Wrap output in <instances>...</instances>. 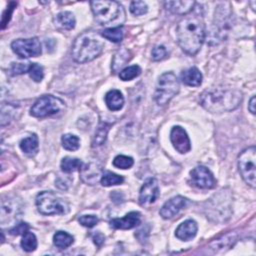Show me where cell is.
<instances>
[{
  "label": "cell",
  "mask_w": 256,
  "mask_h": 256,
  "mask_svg": "<svg viewBox=\"0 0 256 256\" xmlns=\"http://www.w3.org/2000/svg\"><path fill=\"white\" fill-rule=\"evenodd\" d=\"M21 247L26 252H32L37 248V238L34 233L27 231L21 240Z\"/></svg>",
  "instance_id": "cell-26"
},
{
  "label": "cell",
  "mask_w": 256,
  "mask_h": 256,
  "mask_svg": "<svg viewBox=\"0 0 256 256\" xmlns=\"http://www.w3.org/2000/svg\"><path fill=\"white\" fill-rule=\"evenodd\" d=\"M255 102H256V99H255V96H252L250 101H249V104H248V109L249 111L252 113V114H255Z\"/></svg>",
  "instance_id": "cell-40"
},
{
  "label": "cell",
  "mask_w": 256,
  "mask_h": 256,
  "mask_svg": "<svg viewBox=\"0 0 256 256\" xmlns=\"http://www.w3.org/2000/svg\"><path fill=\"white\" fill-rule=\"evenodd\" d=\"M65 108V103L53 96V95H43L38 98L30 109V114L37 118H43L56 114Z\"/></svg>",
  "instance_id": "cell-8"
},
{
  "label": "cell",
  "mask_w": 256,
  "mask_h": 256,
  "mask_svg": "<svg viewBox=\"0 0 256 256\" xmlns=\"http://www.w3.org/2000/svg\"><path fill=\"white\" fill-rule=\"evenodd\" d=\"M195 4V1H167L165 2V8L174 14L184 15L190 13Z\"/></svg>",
  "instance_id": "cell-17"
},
{
  "label": "cell",
  "mask_w": 256,
  "mask_h": 256,
  "mask_svg": "<svg viewBox=\"0 0 256 256\" xmlns=\"http://www.w3.org/2000/svg\"><path fill=\"white\" fill-rule=\"evenodd\" d=\"M148 11V6L144 1H132L130 4V12L135 16H140Z\"/></svg>",
  "instance_id": "cell-33"
},
{
  "label": "cell",
  "mask_w": 256,
  "mask_h": 256,
  "mask_svg": "<svg viewBox=\"0 0 256 256\" xmlns=\"http://www.w3.org/2000/svg\"><path fill=\"white\" fill-rule=\"evenodd\" d=\"M151 55H152V59L154 61H160V60L164 59L167 56V50L164 46L158 45V46H155L152 49Z\"/></svg>",
  "instance_id": "cell-37"
},
{
  "label": "cell",
  "mask_w": 256,
  "mask_h": 256,
  "mask_svg": "<svg viewBox=\"0 0 256 256\" xmlns=\"http://www.w3.org/2000/svg\"><path fill=\"white\" fill-rule=\"evenodd\" d=\"M232 239H234V235L232 233L223 236L222 238H219L211 243L212 248H224L229 246L232 243Z\"/></svg>",
  "instance_id": "cell-34"
},
{
  "label": "cell",
  "mask_w": 256,
  "mask_h": 256,
  "mask_svg": "<svg viewBox=\"0 0 256 256\" xmlns=\"http://www.w3.org/2000/svg\"><path fill=\"white\" fill-rule=\"evenodd\" d=\"M28 73L30 78H32V80H34L35 82H40L44 77L43 67L37 63H31Z\"/></svg>",
  "instance_id": "cell-32"
},
{
  "label": "cell",
  "mask_w": 256,
  "mask_h": 256,
  "mask_svg": "<svg viewBox=\"0 0 256 256\" xmlns=\"http://www.w3.org/2000/svg\"><path fill=\"white\" fill-rule=\"evenodd\" d=\"M31 66V63H12L10 71L13 75L23 74L29 71V68Z\"/></svg>",
  "instance_id": "cell-36"
},
{
  "label": "cell",
  "mask_w": 256,
  "mask_h": 256,
  "mask_svg": "<svg viewBox=\"0 0 256 256\" xmlns=\"http://www.w3.org/2000/svg\"><path fill=\"white\" fill-rule=\"evenodd\" d=\"M187 204V200L178 195L170 198L168 201L164 203V205L160 209V215L164 219H170L174 217L176 214L179 213L180 210H182Z\"/></svg>",
  "instance_id": "cell-14"
},
{
  "label": "cell",
  "mask_w": 256,
  "mask_h": 256,
  "mask_svg": "<svg viewBox=\"0 0 256 256\" xmlns=\"http://www.w3.org/2000/svg\"><path fill=\"white\" fill-rule=\"evenodd\" d=\"M197 230H198L197 223L192 219H188V220L182 222L177 227V229L175 231V235L178 239H180L182 241H189L195 237Z\"/></svg>",
  "instance_id": "cell-16"
},
{
  "label": "cell",
  "mask_w": 256,
  "mask_h": 256,
  "mask_svg": "<svg viewBox=\"0 0 256 256\" xmlns=\"http://www.w3.org/2000/svg\"><path fill=\"white\" fill-rule=\"evenodd\" d=\"M158 182L155 178H148L142 185L139 193V203L142 206L153 204L159 197Z\"/></svg>",
  "instance_id": "cell-11"
},
{
  "label": "cell",
  "mask_w": 256,
  "mask_h": 256,
  "mask_svg": "<svg viewBox=\"0 0 256 256\" xmlns=\"http://www.w3.org/2000/svg\"><path fill=\"white\" fill-rule=\"evenodd\" d=\"M78 221L81 225L91 228L98 223V217L95 215H82L79 217Z\"/></svg>",
  "instance_id": "cell-35"
},
{
  "label": "cell",
  "mask_w": 256,
  "mask_h": 256,
  "mask_svg": "<svg viewBox=\"0 0 256 256\" xmlns=\"http://www.w3.org/2000/svg\"><path fill=\"white\" fill-rule=\"evenodd\" d=\"M181 79L183 83H185L186 85L197 87V86H200L202 83V74L198 70V68L191 67L182 72Z\"/></svg>",
  "instance_id": "cell-20"
},
{
  "label": "cell",
  "mask_w": 256,
  "mask_h": 256,
  "mask_svg": "<svg viewBox=\"0 0 256 256\" xmlns=\"http://www.w3.org/2000/svg\"><path fill=\"white\" fill-rule=\"evenodd\" d=\"M19 145H20L21 150L25 154H27L29 156H33L38 152V148H39L38 137L36 136V134H32L31 136L22 139L20 141Z\"/></svg>",
  "instance_id": "cell-21"
},
{
  "label": "cell",
  "mask_w": 256,
  "mask_h": 256,
  "mask_svg": "<svg viewBox=\"0 0 256 256\" xmlns=\"http://www.w3.org/2000/svg\"><path fill=\"white\" fill-rule=\"evenodd\" d=\"M36 207L43 215H63L69 212L68 203L51 191H43L37 195Z\"/></svg>",
  "instance_id": "cell-5"
},
{
  "label": "cell",
  "mask_w": 256,
  "mask_h": 256,
  "mask_svg": "<svg viewBox=\"0 0 256 256\" xmlns=\"http://www.w3.org/2000/svg\"><path fill=\"white\" fill-rule=\"evenodd\" d=\"M104 235L102 234V233H100V232H97V233H95L94 234V236H93V240H94V243L97 245V246H101L102 244H103V242H104Z\"/></svg>",
  "instance_id": "cell-39"
},
{
  "label": "cell",
  "mask_w": 256,
  "mask_h": 256,
  "mask_svg": "<svg viewBox=\"0 0 256 256\" xmlns=\"http://www.w3.org/2000/svg\"><path fill=\"white\" fill-rule=\"evenodd\" d=\"M140 222H141V218H140L139 212L132 211L126 214L122 218H113L110 221V225L115 229L127 230V229H131L138 226Z\"/></svg>",
  "instance_id": "cell-15"
},
{
  "label": "cell",
  "mask_w": 256,
  "mask_h": 256,
  "mask_svg": "<svg viewBox=\"0 0 256 256\" xmlns=\"http://www.w3.org/2000/svg\"><path fill=\"white\" fill-rule=\"evenodd\" d=\"M82 165H83V163L80 159L67 156V157H64L62 159L60 167H61V170L63 172L71 173V172H74L76 170H80Z\"/></svg>",
  "instance_id": "cell-23"
},
{
  "label": "cell",
  "mask_w": 256,
  "mask_h": 256,
  "mask_svg": "<svg viewBox=\"0 0 256 256\" xmlns=\"http://www.w3.org/2000/svg\"><path fill=\"white\" fill-rule=\"evenodd\" d=\"M90 5L95 20L101 25L121 27L125 21L124 8L117 1H92Z\"/></svg>",
  "instance_id": "cell-4"
},
{
  "label": "cell",
  "mask_w": 256,
  "mask_h": 256,
  "mask_svg": "<svg viewBox=\"0 0 256 256\" xmlns=\"http://www.w3.org/2000/svg\"><path fill=\"white\" fill-rule=\"evenodd\" d=\"M191 181L194 186L201 189H212L216 186V179L208 168L197 166L190 172Z\"/></svg>",
  "instance_id": "cell-10"
},
{
  "label": "cell",
  "mask_w": 256,
  "mask_h": 256,
  "mask_svg": "<svg viewBox=\"0 0 256 256\" xmlns=\"http://www.w3.org/2000/svg\"><path fill=\"white\" fill-rule=\"evenodd\" d=\"M62 146L68 151H75L80 147V140L73 134H64L61 138Z\"/></svg>",
  "instance_id": "cell-27"
},
{
  "label": "cell",
  "mask_w": 256,
  "mask_h": 256,
  "mask_svg": "<svg viewBox=\"0 0 256 256\" xmlns=\"http://www.w3.org/2000/svg\"><path fill=\"white\" fill-rule=\"evenodd\" d=\"M179 81L175 74L172 72H166L158 79L154 93V100L158 105H165L179 92Z\"/></svg>",
  "instance_id": "cell-6"
},
{
  "label": "cell",
  "mask_w": 256,
  "mask_h": 256,
  "mask_svg": "<svg viewBox=\"0 0 256 256\" xmlns=\"http://www.w3.org/2000/svg\"><path fill=\"white\" fill-rule=\"evenodd\" d=\"M104 48V42L99 34L88 31L80 34L72 46V57L77 63H86L98 57Z\"/></svg>",
  "instance_id": "cell-3"
},
{
  "label": "cell",
  "mask_w": 256,
  "mask_h": 256,
  "mask_svg": "<svg viewBox=\"0 0 256 256\" xmlns=\"http://www.w3.org/2000/svg\"><path fill=\"white\" fill-rule=\"evenodd\" d=\"M79 171L81 180L88 185H95L99 180H101L103 174L102 167L97 162L83 164Z\"/></svg>",
  "instance_id": "cell-13"
},
{
  "label": "cell",
  "mask_w": 256,
  "mask_h": 256,
  "mask_svg": "<svg viewBox=\"0 0 256 256\" xmlns=\"http://www.w3.org/2000/svg\"><path fill=\"white\" fill-rule=\"evenodd\" d=\"M238 168L243 180L252 188L256 186V148L254 146L243 150L238 158Z\"/></svg>",
  "instance_id": "cell-7"
},
{
  "label": "cell",
  "mask_w": 256,
  "mask_h": 256,
  "mask_svg": "<svg viewBox=\"0 0 256 256\" xmlns=\"http://www.w3.org/2000/svg\"><path fill=\"white\" fill-rule=\"evenodd\" d=\"M170 140L173 147L181 154L187 153L191 149L190 139L181 126H174L172 128L170 132Z\"/></svg>",
  "instance_id": "cell-12"
},
{
  "label": "cell",
  "mask_w": 256,
  "mask_h": 256,
  "mask_svg": "<svg viewBox=\"0 0 256 256\" xmlns=\"http://www.w3.org/2000/svg\"><path fill=\"white\" fill-rule=\"evenodd\" d=\"M102 37H104L105 39L114 42V43H118L123 39V35H124V31L122 27H114V28H107L104 29L102 31Z\"/></svg>",
  "instance_id": "cell-24"
},
{
  "label": "cell",
  "mask_w": 256,
  "mask_h": 256,
  "mask_svg": "<svg viewBox=\"0 0 256 256\" xmlns=\"http://www.w3.org/2000/svg\"><path fill=\"white\" fill-rule=\"evenodd\" d=\"M105 103L109 110L118 111L123 107L124 97L122 93L117 89H112L108 91L105 95Z\"/></svg>",
  "instance_id": "cell-19"
},
{
  "label": "cell",
  "mask_w": 256,
  "mask_h": 256,
  "mask_svg": "<svg viewBox=\"0 0 256 256\" xmlns=\"http://www.w3.org/2000/svg\"><path fill=\"white\" fill-rule=\"evenodd\" d=\"M75 17L69 11H62L54 17V24L57 28L62 30H71L75 27Z\"/></svg>",
  "instance_id": "cell-18"
},
{
  "label": "cell",
  "mask_w": 256,
  "mask_h": 256,
  "mask_svg": "<svg viewBox=\"0 0 256 256\" xmlns=\"http://www.w3.org/2000/svg\"><path fill=\"white\" fill-rule=\"evenodd\" d=\"M124 181V178L118 174H115L113 172H110V171H106L102 174V177H101V184L105 187H109V186H112V185H118V184H121L123 183Z\"/></svg>",
  "instance_id": "cell-25"
},
{
  "label": "cell",
  "mask_w": 256,
  "mask_h": 256,
  "mask_svg": "<svg viewBox=\"0 0 256 256\" xmlns=\"http://www.w3.org/2000/svg\"><path fill=\"white\" fill-rule=\"evenodd\" d=\"M133 164V158L126 155H117L113 160V165L119 169H129Z\"/></svg>",
  "instance_id": "cell-31"
},
{
  "label": "cell",
  "mask_w": 256,
  "mask_h": 256,
  "mask_svg": "<svg viewBox=\"0 0 256 256\" xmlns=\"http://www.w3.org/2000/svg\"><path fill=\"white\" fill-rule=\"evenodd\" d=\"M109 126L107 123H101L96 132H95V135H94V138H93V141H92V144L93 146H99V145H102L105 140H106V136H107V133H108V130H109Z\"/></svg>",
  "instance_id": "cell-29"
},
{
  "label": "cell",
  "mask_w": 256,
  "mask_h": 256,
  "mask_svg": "<svg viewBox=\"0 0 256 256\" xmlns=\"http://www.w3.org/2000/svg\"><path fill=\"white\" fill-rule=\"evenodd\" d=\"M176 38L181 49L188 55H195L205 39V25L198 15L184 17L176 28Z\"/></svg>",
  "instance_id": "cell-1"
},
{
  "label": "cell",
  "mask_w": 256,
  "mask_h": 256,
  "mask_svg": "<svg viewBox=\"0 0 256 256\" xmlns=\"http://www.w3.org/2000/svg\"><path fill=\"white\" fill-rule=\"evenodd\" d=\"M242 101V93L234 88L211 87L200 95L201 105L212 113L236 109Z\"/></svg>",
  "instance_id": "cell-2"
},
{
  "label": "cell",
  "mask_w": 256,
  "mask_h": 256,
  "mask_svg": "<svg viewBox=\"0 0 256 256\" xmlns=\"http://www.w3.org/2000/svg\"><path fill=\"white\" fill-rule=\"evenodd\" d=\"M29 229V225L27 223H24V222H20L18 224H16L15 226H13L10 230H9V233L11 235H24Z\"/></svg>",
  "instance_id": "cell-38"
},
{
  "label": "cell",
  "mask_w": 256,
  "mask_h": 256,
  "mask_svg": "<svg viewBox=\"0 0 256 256\" xmlns=\"http://www.w3.org/2000/svg\"><path fill=\"white\" fill-rule=\"evenodd\" d=\"M131 58V56H129V51L125 48L119 50L113 59V63H112V67L114 71H117L119 68H121L123 65H125V63L127 61H129Z\"/></svg>",
  "instance_id": "cell-28"
},
{
  "label": "cell",
  "mask_w": 256,
  "mask_h": 256,
  "mask_svg": "<svg viewBox=\"0 0 256 256\" xmlns=\"http://www.w3.org/2000/svg\"><path fill=\"white\" fill-rule=\"evenodd\" d=\"M74 238L72 235L65 231H57L53 236V243L60 249H65L72 245Z\"/></svg>",
  "instance_id": "cell-22"
},
{
  "label": "cell",
  "mask_w": 256,
  "mask_h": 256,
  "mask_svg": "<svg viewBox=\"0 0 256 256\" xmlns=\"http://www.w3.org/2000/svg\"><path fill=\"white\" fill-rule=\"evenodd\" d=\"M11 48L13 52L20 58L36 57L39 56L42 52L41 43L36 37L14 40L11 43Z\"/></svg>",
  "instance_id": "cell-9"
},
{
  "label": "cell",
  "mask_w": 256,
  "mask_h": 256,
  "mask_svg": "<svg viewBox=\"0 0 256 256\" xmlns=\"http://www.w3.org/2000/svg\"><path fill=\"white\" fill-rule=\"evenodd\" d=\"M140 73H141V68L138 65H132V66L125 67L123 70H121L119 73V77L123 81H129L139 76Z\"/></svg>",
  "instance_id": "cell-30"
}]
</instances>
